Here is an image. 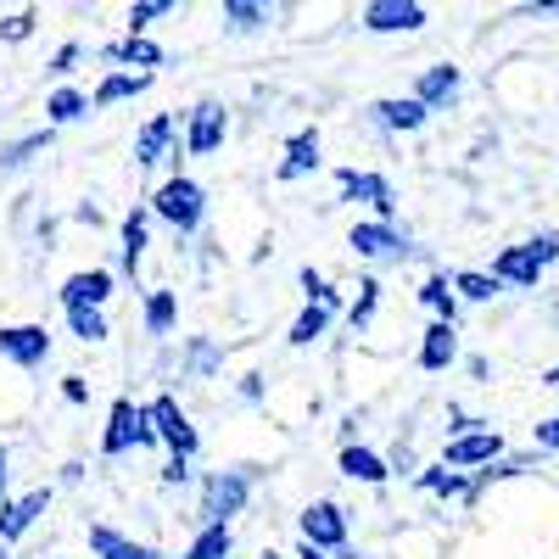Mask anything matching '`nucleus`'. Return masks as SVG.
<instances>
[{
  "mask_svg": "<svg viewBox=\"0 0 559 559\" xmlns=\"http://www.w3.org/2000/svg\"><path fill=\"white\" fill-rule=\"evenodd\" d=\"M152 218H163L174 236H197L207 224V191L191 179V174H168L152 197Z\"/></svg>",
  "mask_w": 559,
  "mask_h": 559,
  "instance_id": "1",
  "label": "nucleus"
},
{
  "mask_svg": "<svg viewBox=\"0 0 559 559\" xmlns=\"http://www.w3.org/2000/svg\"><path fill=\"white\" fill-rule=\"evenodd\" d=\"M157 448V426H152V408L134 403V397H118L107 408V431H102V453L107 459H123V453H146Z\"/></svg>",
  "mask_w": 559,
  "mask_h": 559,
  "instance_id": "2",
  "label": "nucleus"
},
{
  "mask_svg": "<svg viewBox=\"0 0 559 559\" xmlns=\"http://www.w3.org/2000/svg\"><path fill=\"white\" fill-rule=\"evenodd\" d=\"M247 503H252V471H213V476H202L197 521L202 526H229L236 515H247Z\"/></svg>",
  "mask_w": 559,
  "mask_h": 559,
  "instance_id": "3",
  "label": "nucleus"
},
{
  "mask_svg": "<svg viewBox=\"0 0 559 559\" xmlns=\"http://www.w3.org/2000/svg\"><path fill=\"white\" fill-rule=\"evenodd\" d=\"M302 543H313L319 554H336V559H353V548H347V509L336 503V498H313L308 509H302Z\"/></svg>",
  "mask_w": 559,
  "mask_h": 559,
  "instance_id": "4",
  "label": "nucleus"
},
{
  "mask_svg": "<svg viewBox=\"0 0 559 559\" xmlns=\"http://www.w3.org/2000/svg\"><path fill=\"white\" fill-rule=\"evenodd\" d=\"M146 408H152V426H157V442L168 448V459H197V453H202V431L191 426V414L179 408L174 392L152 397Z\"/></svg>",
  "mask_w": 559,
  "mask_h": 559,
  "instance_id": "5",
  "label": "nucleus"
},
{
  "mask_svg": "<svg viewBox=\"0 0 559 559\" xmlns=\"http://www.w3.org/2000/svg\"><path fill=\"white\" fill-rule=\"evenodd\" d=\"M347 247H353L364 263H403V258H414L408 236H403L397 224H381V218H358V224L347 229Z\"/></svg>",
  "mask_w": 559,
  "mask_h": 559,
  "instance_id": "6",
  "label": "nucleus"
},
{
  "mask_svg": "<svg viewBox=\"0 0 559 559\" xmlns=\"http://www.w3.org/2000/svg\"><path fill=\"white\" fill-rule=\"evenodd\" d=\"M498 459H503V437H498L492 426H481V431H471V437L442 442V464H448V471H464V476L492 471Z\"/></svg>",
  "mask_w": 559,
  "mask_h": 559,
  "instance_id": "7",
  "label": "nucleus"
},
{
  "mask_svg": "<svg viewBox=\"0 0 559 559\" xmlns=\"http://www.w3.org/2000/svg\"><path fill=\"white\" fill-rule=\"evenodd\" d=\"M336 191L342 202H364V207H376L381 224H392L397 213V197H392V179L386 174H369V168H336Z\"/></svg>",
  "mask_w": 559,
  "mask_h": 559,
  "instance_id": "8",
  "label": "nucleus"
},
{
  "mask_svg": "<svg viewBox=\"0 0 559 559\" xmlns=\"http://www.w3.org/2000/svg\"><path fill=\"white\" fill-rule=\"evenodd\" d=\"M224 134H229V112L218 102H197L185 112V152L191 157H213L224 146Z\"/></svg>",
  "mask_w": 559,
  "mask_h": 559,
  "instance_id": "9",
  "label": "nucleus"
},
{
  "mask_svg": "<svg viewBox=\"0 0 559 559\" xmlns=\"http://www.w3.org/2000/svg\"><path fill=\"white\" fill-rule=\"evenodd\" d=\"M358 23L369 34H414L426 28V7L419 0H369V7H358Z\"/></svg>",
  "mask_w": 559,
  "mask_h": 559,
  "instance_id": "10",
  "label": "nucleus"
},
{
  "mask_svg": "<svg viewBox=\"0 0 559 559\" xmlns=\"http://www.w3.org/2000/svg\"><path fill=\"white\" fill-rule=\"evenodd\" d=\"M0 358L17 369H39L51 358V331L45 324H0Z\"/></svg>",
  "mask_w": 559,
  "mask_h": 559,
  "instance_id": "11",
  "label": "nucleus"
},
{
  "mask_svg": "<svg viewBox=\"0 0 559 559\" xmlns=\"http://www.w3.org/2000/svg\"><path fill=\"white\" fill-rule=\"evenodd\" d=\"M45 509H51V487H34V492H23V498L0 503V548H12L17 537H28Z\"/></svg>",
  "mask_w": 559,
  "mask_h": 559,
  "instance_id": "12",
  "label": "nucleus"
},
{
  "mask_svg": "<svg viewBox=\"0 0 559 559\" xmlns=\"http://www.w3.org/2000/svg\"><path fill=\"white\" fill-rule=\"evenodd\" d=\"M492 280H498V286H509V292H537L543 286V263H537V252L526 241L521 247H503L492 258Z\"/></svg>",
  "mask_w": 559,
  "mask_h": 559,
  "instance_id": "13",
  "label": "nucleus"
},
{
  "mask_svg": "<svg viewBox=\"0 0 559 559\" xmlns=\"http://www.w3.org/2000/svg\"><path fill=\"white\" fill-rule=\"evenodd\" d=\"M57 297H62V313H73V308H107L112 269H79V274H68Z\"/></svg>",
  "mask_w": 559,
  "mask_h": 559,
  "instance_id": "14",
  "label": "nucleus"
},
{
  "mask_svg": "<svg viewBox=\"0 0 559 559\" xmlns=\"http://www.w3.org/2000/svg\"><path fill=\"white\" fill-rule=\"evenodd\" d=\"M102 62H112L118 73H152V68H163V45L140 39V34H123V39L102 45Z\"/></svg>",
  "mask_w": 559,
  "mask_h": 559,
  "instance_id": "15",
  "label": "nucleus"
},
{
  "mask_svg": "<svg viewBox=\"0 0 559 559\" xmlns=\"http://www.w3.org/2000/svg\"><path fill=\"white\" fill-rule=\"evenodd\" d=\"M174 112H157V118H146L140 123V134H134V168H157L163 157H174Z\"/></svg>",
  "mask_w": 559,
  "mask_h": 559,
  "instance_id": "16",
  "label": "nucleus"
},
{
  "mask_svg": "<svg viewBox=\"0 0 559 559\" xmlns=\"http://www.w3.org/2000/svg\"><path fill=\"white\" fill-rule=\"evenodd\" d=\"M453 364H459V324L431 319L426 336H419V369H426V376H442V369H453Z\"/></svg>",
  "mask_w": 559,
  "mask_h": 559,
  "instance_id": "17",
  "label": "nucleus"
},
{
  "mask_svg": "<svg viewBox=\"0 0 559 559\" xmlns=\"http://www.w3.org/2000/svg\"><path fill=\"white\" fill-rule=\"evenodd\" d=\"M459 84H464V73H459L453 62L419 68V79H414V102H426L431 112H442V107H453V102H459Z\"/></svg>",
  "mask_w": 559,
  "mask_h": 559,
  "instance_id": "18",
  "label": "nucleus"
},
{
  "mask_svg": "<svg viewBox=\"0 0 559 559\" xmlns=\"http://www.w3.org/2000/svg\"><path fill=\"white\" fill-rule=\"evenodd\" d=\"M369 118H376L381 129H392V134H414V129H426L431 107H426V102H414V96H386V102L369 107Z\"/></svg>",
  "mask_w": 559,
  "mask_h": 559,
  "instance_id": "19",
  "label": "nucleus"
},
{
  "mask_svg": "<svg viewBox=\"0 0 559 559\" xmlns=\"http://www.w3.org/2000/svg\"><path fill=\"white\" fill-rule=\"evenodd\" d=\"M319 129L308 123V129H297L292 140H286V157H280V168H274V179H302V174H319Z\"/></svg>",
  "mask_w": 559,
  "mask_h": 559,
  "instance_id": "20",
  "label": "nucleus"
},
{
  "mask_svg": "<svg viewBox=\"0 0 559 559\" xmlns=\"http://www.w3.org/2000/svg\"><path fill=\"white\" fill-rule=\"evenodd\" d=\"M90 554L96 559H163L152 543H134V537H123L118 526H90Z\"/></svg>",
  "mask_w": 559,
  "mask_h": 559,
  "instance_id": "21",
  "label": "nucleus"
},
{
  "mask_svg": "<svg viewBox=\"0 0 559 559\" xmlns=\"http://www.w3.org/2000/svg\"><path fill=\"white\" fill-rule=\"evenodd\" d=\"M419 492H431V498H476L481 481L476 476H464V471H448V464H426V471L414 476Z\"/></svg>",
  "mask_w": 559,
  "mask_h": 559,
  "instance_id": "22",
  "label": "nucleus"
},
{
  "mask_svg": "<svg viewBox=\"0 0 559 559\" xmlns=\"http://www.w3.org/2000/svg\"><path fill=\"white\" fill-rule=\"evenodd\" d=\"M123 247H118V258H123V274H140V263H146V241H152V207H134V213H123Z\"/></svg>",
  "mask_w": 559,
  "mask_h": 559,
  "instance_id": "23",
  "label": "nucleus"
},
{
  "mask_svg": "<svg viewBox=\"0 0 559 559\" xmlns=\"http://www.w3.org/2000/svg\"><path fill=\"white\" fill-rule=\"evenodd\" d=\"M336 464H342V476H347V481H364V487H381V481L392 476V464H386L376 448H364V442H347Z\"/></svg>",
  "mask_w": 559,
  "mask_h": 559,
  "instance_id": "24",
  "label": "nucleus"
},
{
  "mask_svg": "<svg viewBox=\"0 0 559 559\" xmlns=\"http://www.w3.org/2000/svg\"><path fill=\"white\" fill-rule=\"evenodd\" d=\"M146 90H152V73H107L96 90H90V102H96V112L102 107H118V102H134V96H146Z\"/></svg>",
  "mask_w": 559,
  "mask_h": 559,
  "instance_id": "25",
  "label": "nucleus"
},
{
  "mask_svg": "<svg viewBox=\"0 0 559 559\" xmlns=\"http://www.w3.org/2000/svg\"><path fill=\"white\" fill-rule=\"evenodd\" d=\"M90 107H96V102H90L84 90H73V84H57L51 96H45V123H51V129H62V123H79Z\"/></svg>",
  "mask_w": 559,
  "mask_h": 559,
  "instance_id": "26",
  "label": "nucleus"
},
{
  "mask_svg": "<svg viewBox=\"0 0 559 559\" xmlns=\"http://www.w3.org/2000/svg\"><path fill=\"white\" fill-rule=\"evenodd\" d=\"M419 308H431L442 324H459V292H453V280L448 274H426V286H419Z\"/></svg>",
  "mask_w": 559,
  "mask_h": 559,
  "instance_id": "27",
  "label": "nucleus"
},
{
  "mask_svg": "<svg viewBox=\"0 0 559 559\" xmlns=\"http://www.w3.org/2000/svg\"><path fill=\"white\" fill-rule=\"evenodd\" d=\"M218 17H224V28L229 34H258V28H269V7H258V0H224L218 7Z\"/></svg>",
  "mask_w": 559,
  "mask_h": 559,
  "instance_id": "28",
  "label": "nucleus"
},
{
  "mask_svg": "<svg viewBox=\"0 0 559 559\" xmlns=\"http://www.w3.org/2000/svg\"><path fill=\"white\" fill-rule=\"evenodd\" d=\"M146 336H174V319H179V292H146Z\"/></svg>",
  "mask_w": 559,
  "mask_h": 559,
  "instance_id": "29",
  "label": "nucleus"
},
{
  "mask_svg": "<svg viewBox=\"0 0 559 559\" xmlns=\"http://www.w3.org/2000/svg\"><path fill=\"white\" fill-rule=\"evenodd\" d=\"M453 280V292H459V302H492L503 286L492 280V269H453L448 274Z\"/></svg>",
  "mask_w": 559,
  "mask_h": 559,
  "instance_id": "30",
  "label": "nucleus"
},
{
  "mask_svg": "<svg viewBox=\"0 0 559 559\" xmlns=\"http://www.w3.org/2000/svg\"><path fill=\"white\" fill-rule=\"evenodd\" d=\"M236 554V532L229 526H197L191 548H185V559H229Z\"/></svg>",
  "mask_w": 559,
  "mask_h": 559,
  "instance_id": "31",
  "label": "nucleus"
},
{
  "mask_svg": "<svg viewBox=\"0 0 559 559\" xmlns=\"http://www.w3.org/2000/svg\"><path fill=\"white\" fill-rule=\"evenodd\" d=\"M376 308H381V280L364 274L358 280V297L347 302V324H353V331H369V324H376Z\"/></svg>",
  "mask_w": 559,
  "mask_h": 559,
  "instance_id": "32",
  "label": "nucleus"
},
{
  "mask_svg": "<svg viewBox=\"0 0 559 559\" xmlns=\"http://www.w3.org/2000/svg\"><path fill=\"white\" fill-rule=\"evenodd\" d=\"M51 140H57V129L45 123V129H34V134L12 140V146H0V168H23L28 157H39V152H51Z\"/></svg>",
  "mask_w": 559,
  "mask_h": 559,
  "instance_id": "33",
  "label": "nucleus"
},
{
  "mask_svg": "<svg viewBox=\"0 0 559 559\" xmlns=\"http://www.w3.org/2000/svg\"><path fill=\"white\" fill-rule=\"evenodd\" d=\"M331 319H336L331 308H313V302H308V308L297 313V324H292V347H313L324 331H331Z\"/></svg>",
  "mask_w": 559,
  "mask_h": 559,
  "instance_id": "34",
  "label": "nucleus"
},
{
  "mask_svg": "<svg viewBox=\"0 0 559 559\" xmlns=\"http://www.w3.org/2000/svg\"><path fill=\"white\" fill-rule=\"evenodd\" d=\"M297 286L308 292V302H313V308H331V313H342V292H336V286H331V280H324L313 263L297 274Z\"/></svg>",
  "mask_w": 559,
  "mask_h": 559,
  "instance_id": "35",
  "label": "nucleus"
},
{
  "mask_svg": "<svg viewBox=\"0 0 559 559\" xmlns=\"http://www.w3.org/2000/svg\"><path fill=\"white\" fill-rule=\"evenodd\" d=\"M68 331H73L84 347H90V342H107V313H102V308H73V313H68Z\"/></svg>",
  "mask_w": 559,
  "mask_h": 559,
  "instance_id": "36",
  "label": "nucleus"
},
{
  "mask_svg": "<svg viewBox=\"0 0 559 559\" xmlns=\"http://www.w3.org/2000/svg\"><path fill=\"white\" fill-rule=\"evenodd\" d=\"M174 12V0H140V7H129V34H140V39H146V28L157 23V17H168Z\"/></svg>",
  "mask_w": 559,
  "mask_h": 559,
  "instance_id": "37",
  "label": "nucleus"
},
{
  "mask_svg": "<svg viewBox=\"0 0 559 559\" xmlns=\"http://www.w3.org/2000/svg\"><path fill=\"white\" fill-rule=\"evenodd\" d=\"M521 471H537V453H503L492 471H481L476 481L487 487V481H509V476H521Z\"/></svg>",
  "mask_w": 559,
  "mask_h": 559,
  "instance_id": "38",
  "label": "nucleus"
},
{
  "mask_svg": "<svg viewBox=\"0 0 559 559\" xmlns=\"http://www.w3.org/2000/svg\"><path fill=\"white\" fill-rule=\"evenodd\" d=\"M185 364H191V376H213V369L224 364V353H218L213 342H202V336H197L191 347H185Z\"/></svg>",
  "mask_w": 559,
  "mask_h": 559,
  "instance_id": "39",
  "label": "nucleus"
},
{
  "mask_svg": "<svg viewBox=\"0 0 559 559\" xmlns=\"http://www.w3.org/2000/svg\"><path fill=\"white\" fill-rule=\"evenodd\" d=\"M34 23H39V12H12V17H0V39L23 45V39L34 34Z\"/></svg>",
  "mask_w": 559,
  "mask_h": 559,
  "instance_id": "40",
  "label": "nucleus"
},
{
  "mask_svg": "<svg viewBox=\"0 0 559 559\" xmlns=\"http://www.w3.org/2000/svg\"><path fill=\"white\" fill-rule=\"evenodd\" d=\"M532 252H537V263L548 269V263H559V229H537V236L526 241Z\"/></svg>",
  "mask_w": 559,
  "mask_h": 559,
  "instance_id": "41",
  "label": "nucleus"
},
{
  "mask_svg": "<svg viewBox=\"0 0 559 559\" xmlns=\"http://www.w3.org/2000/svg\"><path fill=\"white\" fill-rule=\"evenodd\" d=\"M79 62H84V45H79V39H68V45H62V51L51 57V73H57V79H68V73L79 68Z\"/></svg>",
  "mask_w": 559,
  "mask_h": 559,
  "instance_id": "42",
  "label": "nucleus"
},
{
  "mask_svg": "<svg viewBox=\"0 0 559 559\" xmlns=\"http://www.w3.org/2000/svg\"><path fill=\"white\" fill-rule=\"evenodd\" d=\"M532 442H537L543 453H559V414H554V419H537V431H532Z\"/></svg>",
  "mask_w": 559,
  "mask_h": 559,
  "instance_id": "43",
  "label": "nucleus"
},
{
  "mask_svg": "<svg viewBox=\"0 0 559 559\" xmlns=\"http://www.w3.org/2000/svg\"><path fill=\"white\" fill-rule=\"evenodd\" d=\"M191 476H197V471H191V459H168V464H163V487H185Z\"/></svg>",
  "mask_w": 559,
  "mask_h": 559,
  "instance_id": "44",
  "label": "nucleus"
},
{
  "mask_svg": "<svg viewBox=\"0 0 559 559\" xmlns=\"http://www.w3.org/2000/svg\"><path fill=\"white\" fill-rule=\"evenodd\" d=\"M62 397H68V403H90V386H84V376H62Z\"/></svg>",
  "mask_w": 559,
  "mask_h": 559,
  "instance_id": "45",
  "label": "nucleus"
},
{
  "mask_svg": "<svg viewBox=\"0 0 559 559\" xmlns=\"http://www.w3.org/2000/svg\"><path fill=\"white\" fill-rule=\"evenodd\" d=\"M521 17H559V0H526Z\"/></svg>",
  "mask_w": 559,
  "mask_h": 559,
  "instance_id": "46",
  "label": "nucleus"
},
{
  "mask_svg": "<svg viewBox=\"0 0 559 559\" xmlns=\"http://www.w3.org/2000/svg\"><path fill=\"white\" fill-rule=\"evenodd\" d=\"M7 487H12V459H7V448H0V503H7Z\"/></svg>",
  "mask_w": 559,
  "mask_h": 559,
  "instance_id": "47",
  "label": "nucleus"
},
{
  "mask_svg": "<svg viewBox=\"0 0 559 559\" xmlns=\"http://www.w3.org/2000/svg\"><path fill=\"white\" fill-rule=\"evenodd\" d=\"M241 397L258 403V397H263V376H247V381H241Z\"/></svg>",
  "mask_w": 559,
  "mask_h": 559,
  "instance_id": "48",
  "label": "nucleus"
},
{
  "mask_svg": "<svg viewBox=\"0 0 559 559\" xmlns=\"http://www.w3.org/2000/svg\"><path fill=\"white\" fill-rule=\"evenodd\" d=\"M297 559H331V554H319L313 543H297Z\"/></svg>",
  "mask_w": 559,
  "mask_h": 559,
  "instance_id": "49",
  "label": "nucleus"
},
{
  "mask_svg": "<svg viewBox=\"0 0 559 559\" xmlns=\"http://www.w3.org/2000/svg\"><path fill=\"white\" fill-rule=\"evenodd\" d=\"M543 386H559V364L548 369V376H543Z\"/></svg>",
  "mask_w": 559,
  "mask_h": 559,
  "instance_id": "50",
  "label": "nucleus"
},
{
  "mask_svg": "<svg viewBox=\"0 0 559 559\" xmlns=\"http://www.w3.org/2000/svg\"><path fill=\"white\" fill-rule=\"evenodd\" d=\"M258 559H286V554H274V548H263V554H258Z\"/></svg>",
  "mask_w": 559,
  "mask_h": 559,
  "instance_id": "51",
  "label": "nucleus"
},
{
  "mask_svg": "<svg viewBox=\"0 0 559 559\" xmlns=\"http://www.w3.org/2000/svg\"><path fill=\"white\" fill-rule=\"evenodd\" d=\"M0 559H12V554H7V548H0Z\"/></svg>",
  "mask_w": 559,
  "mask_h": 559,
  "instance_id": "52",
  "label": "nucleus"
}]
</instances>
